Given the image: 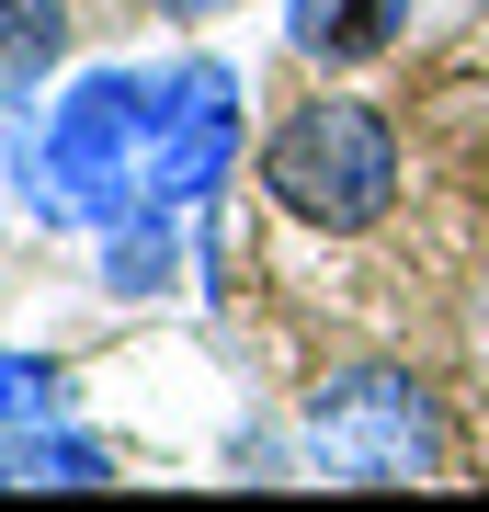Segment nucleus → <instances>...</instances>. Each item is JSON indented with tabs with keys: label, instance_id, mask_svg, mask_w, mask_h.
Instances as JSON below:
<instances>
[{
	"label": "nucleus",
	"instance_id": "1",
	"mask_svg": "<svg viewBox=\"0 0 489 512\" xmlns=\"http://www.w3.org/2000/svg\"><path fill=\"white\" fill-rule=\"evenodd\" d=\"M148 137H160V80L80 69L46 126L12 114V183L46 228H114L148 205Z\"/></svg>",
	"mask_w": 489,
	"mask_h": 512
},
{
	"label": "nucleus",
	"instance_id": "2",
	"mask_svg": "<svg viewBox=\"0 0 489 512\" xmlns=\"http://www.w3.org/2000/svg\"><path fill=\"white\" fill-rule=\"evenodd\" d=\"M262 194L285 205L296 228H319V239L376 228L387 205H399V126H387L376 103H353V92L296 103L285 126L262 137Z\"/></svg>",
	"mask_w": 489,
	"mask_h": 512
},
{
	"label": "nucleus",
	"instance_id": "3",
	"mask_svg": "<svg viewBox=\"0 0 489 512\" xmlns=\"http://www.w3.org/2000/svg\"><path fill=\"white\" fill-rule=\"evenodd\" d=\"M296 456L342 490H387V478H433L444 467V410L410 365H342L296 410Z\"/></svg>",
	"mask_w": 489,
	"mask_h": 512
},
{
	"label": "nucleus",
	"instance_id": "4",
	"mask_svg": "<svg viewBox=\"0 0 489 512\" xmlns=\"http://www.w3.org/2000/svg\"><path fill=\"white\" fill-rule=\"evenodd\" d=\"M239 160V69L182 57L160 69V137H148V205H205V183Z\"/></svg>",
	"mask_w": 489,
	"mask_h": 512
},
{
	"label": "nucleus",
	"instance_id": "5",
	"mask_svg": "<svg viewBox=\"0 0 489 512\" xmlns=\"http://www.w3.org/2000/svg\"><path fill=\"white\" fill-rule=\"evenodd\" d=\"M410 35V0H285V46L319 69H364Z\"/></svg>",
	"mask_w": 489,
	"mask_h": 512
},
{
	"label": "nucleus",
	"instance_id": "6",
	"mask_svg": "<svg viewBox=\"0 0 489 512\" xmlns=\"http://www.w3.org/2000/svg\"><path fill=\"white\" fill-rule=\"evenodd\" d=\"M103 478H114V444L80 421H35L0 444V490H103Z\"/></svg>",
	"mask_w": 489,
	"mask_h": 512
},
{
	"label": "nucleus",
	"instance_id": "7",
	"mask_svg": "<svg viewBox=\"0 0 489 512\" xmlns=\"http://www.w3.org/2000/svg\"><path fill=\"white\" fill-rule=\"evenodd\" d=\"M57 57H69V0H0V114L35 103Z\"/></svg>",
	"mask_w": 489,
	"mask_h": 512
},
{
	"label": "nucleus",
	"instance_id": "8",
	"mask_svg": "<svg viewBox=\"0 0 489 512\" xmlns=\"http://www.w3.org/2000/svg\"><path fill=\"white\" fill-rule=\"evenodd\" d=\"M103 285L114 296H160L171 285V205H137V217L103 228Z\"/></svg>",
	"mask_w": 489,
	"mask_h": 512
},
{
	"label": "nucleus",
	"instance_id": "9",
	"mask_svg": "<svg viewBox=\"0 0 489 512\" xmlns=\"http://www.w3.org/2000/svg\"><path fill=\"white\" fill-rule=\"evenodd\" d=\"M35 410H57V365L0 342V421H35Z\"/></svg>",
	"mask_w": 489,
	"mask_h": 512
},
{
	"label": "nucleus",
	"instance_id": "10",
	"mask_svg": "<svg viewBox=\"0 0 489 512\" xmlns=\"http://www.w3.org/2000/svg\"><path fill=\"white\" fill-rule=\"evenodd\" d=\"M148 12H171V23H205V12H228V0H148Z\"/></svg>",
	"mask_w": 489,
	"mask_h": 512
}]
</instances>
